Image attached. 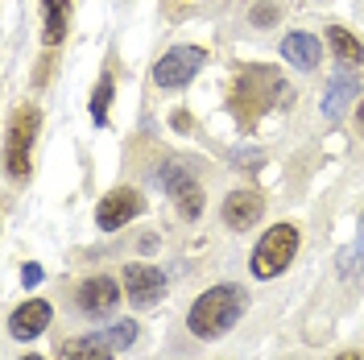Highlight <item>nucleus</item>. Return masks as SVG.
Returning a JSON list of instances; mask_svg holds the SVG:
<instances>
[{"label":"nucleus","instance_id":"423d86ee","mask_svg":"<svg viewBox=\"0 0 364 360\" xmlns=\"http://www.w3.org/2000/svg\"><path fill=\"white\" fill-rule=\"evenodd\" d=\"M207 63V50L199 46H174V50H166L158 58V67H154V83L158 88H186L199 67Z\"/></svg>","mask_w":364,"mask_h":360},{"label":"nucleus","instance_id":"a211bd4d","mask_svg":"<svg viewBox=\"0 0 364 360\" xmlns=\"http://www.w3.org/2000/svg\"><path fill=\"white\" fill-rule=\"evenodd\" d=\"M100 336L108 339L116 352H124V348H133V344H136V323H133V319H120V323H112V327H108V332H100Z\"/></svg>","mask_w":364,"mask_h":360},{"label":"nucleus","instance_id":"20e7f679","mask_svg":"<svg viewBox=\"0 0 364 360\" xmlns=\"http://www.w3.org/2000/svg\"><path fill=\"white\" fill-rule=\"evenodd\" d=\"M38 129H42V112H38L33 104H25V108H17V112H13L9 141H4V166H9V174H13V179H29Z\"/></svg>","mask_w":364,"mask_h":360},{"label":"nucleus","instance_id":"0eeeda50","mask_svg":"<svg viewBox=\"0 0 364 360\" xmlns=\"http://www.w3.org/2000/svg\"><path fill=\"white\" fill-rule=\"evenodd\" d=\"M141 211H145V199L136 195L133 186H116V191H108V195L100 199L95 224L104 228V232H116V228H124L129 220H136Z\"/></svg>","mask_w":364,"mask_h":360},{"label":"nucleus","instance_id":"39448f33","mask_svg":"<svg viewBox=\"0 0 364 360\" xmlns=\"http://www.w3.org/2000/svg\"><path fill=\"white\" fill-rule=\"evenodd\" d=\"M158 182L166 186V195L174 199V207H178L182 220H199V216H203V186L195 182V174H191L186 166H178V162L161 166Z\"/></svg>","mask_w":364,"mask_h":360},{"label":"nucleus","instance_id":"dca6fc26","mask_svg":"<svg viewBox=\"0 0 364 360\" xmlns=\"http://www.w3.org/2000/svg\"><path fill=\"white\" fill-rule=\"evenodd\" d=\"M327 42H331V50H336V58H340L343 67H360V63H364L360 38H352L343 25H331V29H327Z\"/></svg>","mask_w":364,"mask_h":360},{"label":"nucleus","instance_id":"f8f14e48","mask_svg":"<svg viewBox=\"0 0 364 360\" xmlns=\"http://www.w3.org/2000/svg\"><path fill=\"white\" fill-rule=\"evenodd\" d=\"M112 344L91 332V336H79V339H58V360H112Z\"/></svg>","mask_w":364,"mask_h":360},{"label":"nucleus","instance_id":"1a4fd4ad","mask_svg":"<svg viewBox=\"0 0 364 360\" xmlns=\"http://www.w3.org/2000/svg\"><path fill=\"white\" fill-rule=\"evenodd\" d=\"M79 311L83 315H112L116 311V302H120V286H116L112 277H104V273H95V277H87L83 286H79Z\"/></svg>","mask_w":364,"mask_h":360},{"label":"nucleus","instance_id":"aec40b11","mask_svg":"<svg viewBox=\"0 0 364 360\" xmlns=\"http://www.w3.org/2000/svg\"><path fill=\"white\" fill-rule=\"evenodd\" d=\"M249 21L252 25H273V21H277V4H252Z\"/></svg>","mask_w":364,"mask_h":360},{"label":"nucleus","instance_id":"ddd939ff","mask_svg":"<svg viewBox=\"0 0 364 360\" xmlns=\"http://www.w3.org/2000/svg\"><path fill=\"white\" fill-rule=\"evenodd\" d=\"M360 95V83H356V75H336L331 83H327V91H323V116L327 120H340L343 108H348V100H356Z\"/></svg>","mask_w":364,"mask_h":360},{"label":"nucleus","instance_id":"f257e3e1","mask_svg":"<svg viewBox=\"0 0 364 360\" xmlns=\"http://www.w3.org/2000/svg\"><path fill=\"white\" fill-rule=\"evenodd\" d=\"M245 307H249L245 286L220 282V286H211V290H203L195 298V307H191V315H186V327L195 332V339H220L240 323Z\"/></svg>","mask_w":364,"mask_h":360},{"label":"nucleus","instance_id":"6e6552de","mask_svg":"<svg viewBox=\"0 0 364 360\" xmlns=\"http://www.w3.org/2000/svg\"><path fill=\"white\" fill-rule=\"evenodd\" d=\"M124 294H129V302L133 307H154L161 294H166V277L161 270L154 265H145V261H136V265H124Z\"/></svg>","mask_w":364,"mask_h":360},{"label":"nucleus","instance_id":"5701e85b","mask_svg":"<svg viewBox=\"0 0 364 360\" xmlns=\"http://www.w3.org/2000/svg\"><path fill=\"white\" fill-rule=\"evenodd\" d=\"M356 129H360V137H364V100H360V108H356Z\"/></svg>","mask_w":364,"mask_h":360},{"label":"nucleus","instance_id":"7ed1b4c3","mask_svg":"<svg viewBox=\"0 0 364 360\" xmlns=\"http://www.w3.org/2000/svg\"><path fill=\"white\" fill-rule=\"evenodd\" d=\"M298 245H302V236H298L294 224H273L269 232L257 240V248H252V257H249L252 277L269 282V277H277V273H286L290 265H294Z\"/></svg>","mask_w":364,"mask_h":360},{"label":"nucleus","instance_id":"393cba45","mask_svg":"<svg viewBox=\"0 0 364 360\" xmlns=\"http://www.w3.org/2000/svg\"><path fill=\"white\" fill-rule=\"evenodd\" d=\"M21 360H46V356H21Z\"/></svg>","mask_w":364,"mask_h":360},{"label":"nucleus","instance_id":"f03ea898","mask_svg":"<svg viewBox=\"0 0 364 360\" xmlns=\"http://www.w3.org/2000/svg\"><path fill=\"white\" fill-rule=\"evenodd\" d=\"M286 88H282V79H277V70L273 67H245L236 75V83H232V95H228V104H232V112L236 120L252 129L261 116L269 112L273 100H282Z\"/></svg>","mask_w":364,"mask_h":360},{"label":"nucleus","instance_id":"9b49d317","mask_svg":"<svg viewBox=\"0 0 364 360\" xmlns=\"http://www.w3.org/2000/svg\"><path fill=\"white\" fill-rule=\"evenodd\" d=\"M50 302L46 298H29V302H21L13 315H9V336L13 339H33L42 336L46 327H50Z\"/></svg>","mask_w":364,"mask_h":360},{"label":"nucleus","instance_id":"9d476101","mask_svg":"<svg viewBox=\"0 0 364 360\" xmlns=\"http://www.w3.org/2000/svg\"><path fill=\"white\" fill-rule=\"evenodd\" d=\"M261 216H265V199L257 191H232L224 199V224L236 232H249L252 224H261Z\"/></svg>","mask_w":364,"mask_h":360},{"label":"nucleus","instance_id":"a878e982","mask_svg":"<svg viewBox=\"0 0 364 360\" xmlns=\"http://www.w3.org/2000/svg\"><path fill=\"white\" fill-rule=\"evenodd\" d=\"M360 224H364V211H360Z\"/></svg>","mask_w":364,"mask_h":360},{"label":"nucleus","instance_id":"412c9836","mask_svg":"<svg viewBox=\"0 0 364 360\" xmlns=\"http://www.w3.org/2000/svg\"><path fill=\"white\" fill-rule=\"evenodd\" d=\"M232 158H236V162H245V170H257V166H261V154H257V149H236Z\"/></svg>","mask_w":364,"mask_h":360},{"label":"nucleus","instance_id":"b1692460","mask_svg":"<svg viewBox=\"0 0 364 360\" xmlns=\"http://www.w3.org/2000/svg\"><path fill=\"white\" fill-rule=\"evenodd\" d=\"M336 360H364V352H340Z\"/></svg>","mask_w":364,"mask_h":360},{"label":"nucleus","instance_id":"2eb2a0df","mask_svg":"<svg viewBox=\"0 0 364 360\" xmlns=\"http://www.w3.org/2000/svg\"><path fill=\"white\" fill-rule=\"evenodd\" d=\"M67 13H70V0H42V42L46 46H58L67 38Z\"/></svg>","mask_w":364,"mask_h":360},{"label":"nucleus","instance_id":"f3484780","mask_svg":"<svg viewBox=\"0 0 364 360\" xmlns=\"http://www.w3.org/2000/svg\"><path fill=\"white\" fill-rule=\"evenodd\" d=\"M112 75H100V83H95V91H91V120L95 125H108V104H112Z\"/></svg>","mask_w":364,"mask_h":360},{"label":"nucleus","instance_id":"6ab92c4d","mask_svg":"<svg viewBox=\"0 0 364 360\" xmlns=\"http://www.w3.org/2000/svg\"><path fill=\"white\" fill-rule=\"evenodd\" d=\"M356 270H364V248L360 245H352V248L340 253V277H352Z\"/></svg>","mask_w":364,"mask_h":360},{"label":"nucleus","instance_id":"4be33fe9","mask_svg":"<svg viewBox=\"0 0 364 360\" xmlns=\"http://www.w3.org/2000/svg\"><path fill=\"white\" fill-rule=\"evenodd\" d=\"M21 282H25V286H38V282H42V270H38V265H25Z\"/></svg>","mask_w":364,"mask_h":360},{"label":"nucleus","instance_id":"4468645a","mask_svg":"<svg viewBox=\"0 0 364 360\" xmlns=\"http://www.w3.org/2000/svg\"><path fill=\"white\" fill-rule=\"evenodd\" d=\"M282 58L298 70H315L318 67V38L315 33H290L282 42Z\"/></svg>","mask_w":364,"mask_h":360}]
</instances>
